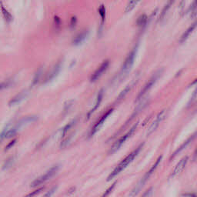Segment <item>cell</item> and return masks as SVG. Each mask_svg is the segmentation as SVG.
<instances>
[{"instance_id":"cell-1","label":"cell","mask_w":197,"mask_h":197,"mask_svg":"<svg viewBox=\"0 0 197 197\" xmlns=\"http://www.w3.org/2000/svg\"><path fill=\"white\" fill-rule=\"evenodd\" d=\"M143 146H144V143L140 144V145L139 146L137 147L135 150H134L133 151H132V153H129V154L128 155L127 157H125V159H123V160H122V161L119 163V165H118V166L115 168L114 170H112V173L109 174V176H108V178H107V181L112 180L113 178L116 177V176H118V175H119L121 172L123 171L125 168L127 167L128 165L130 164V163H132L134 160H135V157L138 156V154L139 153V152L141 151V150L142 149Z\"/></svg>"},{"instance_id":"cell-2","label":"cell","mask_w":197,"mask_h":197,"mask_svg":"<svg viewBox=\"0 0 197 197\" xmlns=\"http://www.w3.org/2000/svg\"><path fill=\"white\" fill-rule=\"evenodd\" d=\"M162 159H163V156H160V157H159V158L157 159V161L155 162L154 164H153V166H151V168H150V170H149V171H147L146 173V174L144 175L142 178H141V179L139 181L138 183L135 185V187L132 189L131 192L129 193V196L134 197V196H135V195H136L139 192V191L142 189V188L143 187L146 182L149 180V179H150V176L153 174V173L155 172V170H157V168L158 167V166L160 165Z\"/></svg>"},{"instance_id":"cell-3","label":"cell","mask_w":197,"mask_h":197,"mask_svg":"<svg viewBox=\"0 0 197 197\" xmlns=\"http://www.w3.org/2000/svg\"><path fill=\"white\" fill-rule=\"evenodd\" d=\"M59 165L56 164L55 165V166H52V167H51L46 173H44V174L42 175L41 176L38 177L37 179H36L33 182H32L31 187L33 188L37 187V186L43 184V183L46 182V181L50 179L52 176H55V175L56 174V173L59 171Z\"/></svg>"},{"instance_id":"cell-4","label":"cell","mask_w":197,"mask_h":197,"mask_svg":"<svg viewBox=\"0 0 197 197\" xmlns=\"http://www.w3.org/2000/svg\"><path fill=\"white\" fill-rule=\"evenodd\" d=\"M137 125H138V122H136V123H135V125H134L133 126H132V127L125 134V135L121 136L120 138L116 141V142H114V144H113L112 146L111 147L110 151H109V154H112V153H116V151H118V150L120 149V147L125 143V141H126V140H127L128 139H129V137L134 133V132H135V129H136L137 128Z\"/></svg>"},{"instance_id":"cell-5","label":"cell","mask_w":197,"mask_h":197,"mask_svg":"<svg viewBox=\"0 0 197 197\" xmlns=\"http://www.w3.org/2000/svg\"><path fill=\"white\" fill-rule=\"evenodd\" d=\"M162 73H163V69L158 70L157 72H155V74L153 76H152V78L150 79V81H149L148 83L146 84V86H144V88L142 89V91L140 92L139 95V96L137 97V100H136L137 101L139 100H141V99H142V98L144 96V95H146L149 91H150V89L153 86V85H154L155 83H157V79H158L161 76Z\"/></svg>"},{"instance_id":"cell-6","label":"cell","mask_w":197,"mask_h":197,"mask_svg":"<svg viewBox=\"0 0 197 197\" xmlns=\"http://www.w3.org/2000/svg\"><path fill=\"white\" fill-rule=\"evenodd\" d=\"M137 52V46L131 51L130 53L129 54V55L127 56L126 59H125V62H124L122 68V74H126L129 70L132 68V65L134 63V61L135 59V55H136Z\"/></svg>"},{"instance_id":"cell-7","label":"cell","mask_w":197,"mask_h":197,"mask_svg":"<svg viewBox=\"0 0 197 197\" xmlns=\"http://www.w3.org/2000/svg\"><path fill=\"white\" fill-rule=\"evenodd\" d=\"M166 110L161 111V112H160V113L157 115L156 119L153 121V123L151 124V125L150 126V128L148 129V130H147V132H146L147 135H151V134L153 133L154 131H156V129L158 128V126L160 125V124L161 123V122H163V119H165V117H166Z\"/></svg>"},{"instance_id":"cell-8","label":"cell","mask_w":197,"mask_h":197,"mask_svg":"<svg viewBox=\"0 0 197 197\" xmlns=\"http://www.w3.org/2000/svg\"><path fill=\"white\" fill-rule=\"evenodd\" d=\"M109 65V62L108 60H106L104 62H103L102 65H100V66L95 71L94 73L91 76V77H90V81H91L92 83H94L96 80L99 79L102 76V75L107 70Z\"/></svg>"},{"instance_id":"cell-9","label":"cell","mask_w":197,"mask_h":197,"mask_svg":"<svg viewBox=\"0 0 197 197\" xmlns=\"http://www.w3.org/2000/svg\"><path fill=\"white\" fill-rule=\"evenodd\" d=\"M112 111H113V109H109V110H108L107 112H106V113H105V114L103 115V116H102L101 119H100V120L98 121L97 123H96V125H94V127H93V129H92L91 132H90V137L93 136V135H94L95 134H96V132H98V131L100 130V128H101L102 126H103V123L105 122V121L106 120V119L108 118V116H109V115H110L111 113H112Z\"/></svg>"},{"instance_id":"cell-10","label":"cell","mask_w":197,"mask_h":197,"mask_svg":"<svg viewBox=\"0 0 197 197\" xmlns=\"http://www.w3.org/2000/svg\"><path fill=\"white\" fill-rule=\"evenodd\" d=\"M188 160H189V157H188L187 156H186V157H184L182 159H181L180 161H179V163L176 164V166H175L174 170L172 172L171 176H170L173 178L177 176V175H179V173H182V171L184 170V168L186 167V164H187Z\"/></svg>"},{"instance_id":"cell-11","label":"cell","mask_w":197,"mask_h":197,"mask_svg":"<svg viewBox=\"0 0 197 197\" xmlns=\"http://www.w3.org/2000/svg\"><path fill=\"white\" fill-rule=\"evenodd\" d=\"M27 96H28V92L26 91V90H24V91L21 92V93L17 94L16 96H14V97L10 100L9 103V106H15V105L19 104V103H21V102L23 101V100H24L25 98H26Z\"/></svg>"},{"instance_id":"cell-12","label":"cell","mask_w":197,"mask_h":197,"mask_svg":"<svg viewBox=\"0 0 197 197\" xmlns=\"http://www.w3.org/2000/svg\"><path fill=\"white\" fill-rule=\"evenodd\" d=\"M38 119V117L36 116H26V117L23 118L22 119H20L18 122V123L15 125L16 127L18 129H19L20 128L24 126V125H27L29 123H31V122H36Z\"/></svg>"},{"instance_id":"cell-13","label":"cell","mask_w":197,"mask_h":197,"mask_svg":"<svg viewBox=\"0 0 197 197\" xmlns=\"http://www.w3.org/2000/svg\"><path fill=\"white\" fill-rule=\"evenodd\" d=\"M89 36V31L88 30H86V31L82 32L81 33H79V35H77L75 37V39H73V45L75 46H79V45L82 44V43L85 41V39H86L87 36Z\"/></svg>"},{"instance_id":"cell-14","label":"cell","mask_w":197,"mask_h":197,"mask_svg":"<svg viewBox=\"0 0 197 197\" xmlns=\"http://www.w3.org/2000/svg\"><path fill=\"white\" fill-rule=\"evenodd\" d=\"M103 90H101L100 91V93H99V94H98L96 105H95V106L93 107V109H92L91 110H90V112H89L88 115H87V119H90V116H91V115L93 114V112H94L95 111H96V109H97L98 108H99V106H100V103H101L102 100H103Z\"/></svg>"},{"instance_id":"cell-15","label":"cell","mask_w":197,"mask_h":197,"mask_svg":"<svg viewBox=\"0 0 197 197\" xmlns=\"http://www.w3.org/2000/svg\"><path fill=\"white\" fill-rule=\"evenodd\" d=\"M195 23H193L192 26H189V27L188 28V30H186L183 34H182V37H181L180 39V43H183V42H185V41L187 39V38L189 37V35L191 34V33L195 30Z\"/></svg>"},{"instance_id":"cell-16","label":"cell","mask_w":197,"mask_h":197,"mask_svg":"<svg viewBox=\"0 0 197 197\" xmlns=\"http://www.w3.org/2000/svg\"><path fill=\"white\" fill-rule=\"evenodd\" d=\"M174 2H175V0H168L167 3H166V5H165V7L163 8V11H162V12H161V15H160V20L163 19L166 16V13L168 12L169 9H170V7L172 6V5L174 3Z\"/></svg>"},{"instance_id":"cell-17","label":"cell","mask_w":197,"mask_h":197,"mask_svg":"<svg viewBox=\"0 0 197 197\" xmlns=\"http://www.w3.org/2000/svg\"><path fill=\"white\" fill-rule=\"evenodd\" d=\"M0 6H1V10H2V15H3V17L5 19V21H6L7 23L12 22V16L11 15V13L7 11L6 9L3 6V5H2V3H0Z\"/></svg>"},{"instance_id":"cell-18","label":"cell","mask_w":197,"mask_h":197,"mask_svg":"<svg viewBox=\"0 0 197 197\" xmlns=\"http://www.w3.org/2000/svg\"><path fill=\"white\" fill-rule=\"evenodd\" d=\"M15 161H16V158L14 156H12V157H10L9 158L7 159V160H5V163H4L3 166H2V170H9V169H10V168L12 166V165L14 164Z\"/></svg>"},{"instance_id":"cell-19","label":"cell","mask_w":197,"mask_h":197,"mask_svg":"<svg viewBox=\"0 0 197 197\" xmlns=\"http://www.w3.org/2000/svg\"><path fill=\"white\" fill-rule=\"evenodd\" d=\"M193 138H194V135H193V136H192V137H190V138H189V139H187V140H186V142H184V143L182 144V146H180V147H179V149H178V150H176V152H175V153H173V155H172L171 158H173V157H175V156H176V155H177V154H178V153H180V152H181V151H182V150H183V149H184V148H186V146H187V145H188V144H189V142H191V141H192V139H193Z\"/></svg>"},{"instance_id":"cell-20","label":"cell","mask_w":197,"mask_h":197,"mask_svg":"<svg viewBox=\"0 0 197 197\" xmlns=\"http://www.w3.org/2000/svg\"><path fill=\"white\" fill-rule=\"evenodd\" d=\"M132 86H133V84H132V85L128 86L126 87V88H125V90H123V91H122V93H121L119 95V96H118V98H117V100H118V101H119V100H122V99H124V98L125 97V96H126V94H127V93H129V92L131 90V89H132Z\"/></svg>"},{"instance_id":"cell-21","label":"cell","mask_w":197,"mask_h":197,"mask_svg":"<svg viewBox=\"0 0 197 197\" xmlns=\"http://www.w3.org/2000/svg\"><path fill=\"white\" fill-rule=\"evenodd\" d=\"M139 0H130L128 3L126 9H125V12H129L132 11L134 9V7L137 5Z\"/></svg>"},{"instance_id":"cell-22","label":"cell","mask_w":197,"mask_h":197,"mask_svg":"<svg viewBox=\"0 0 197 197\" xmlns=\"http://www.w3.org/2000/svg\"><path fill=\"white\" fill-rule=\"evenodd\" d=\"M147 16L145 15V14H143V15H141L138 18V19H137V25H138V26H143L147 22Z\"/></svg>"},{"instance_id":"cell-23","label":"cell","mask_w":197,"mask_h":197,"mask_svg":"<svg viewBox=\"0 0 197 197\" xmlns=\"http://www.w3.org/2000/svg\"><path fill=\"white\" fill-rule=\"evenodd\" d=\"M12 85V81L11 79L5 80V81L0 83V91H2V90L9 88V87L11 86Z\"/></svg>"},{"instance_id":"cell-24","label":"cell","mask_w":197,"mask_h":197,"mask_svg":"<svg viewBox=\"0 0 197 197\" xmlns=\"http://www.w3.org/2000/svg\"><path fill=\"white\" fill-rule=\"evenodd\" d=\"M59 70H60V64H57V65H55V68H54L53 71H52V72L51 73V75L49 76L47 80H51L52 79H53L54 77L56 76H57V74L59 73Z\"/></svg>"},{"instance_id":"cell-25","label":"cell","mask_w":197,"mask_h":197,"mask_svg":"<svg viewBox=\"0 0 197 197\" xmlns=\"http://www.w3.org/2000/svg\"><path fill=\"white\" fill-rule=\"evenodd\" d=\"M74 123H75V121H74V120L72 121V122H70L69 123L67 124V125H65V127H64L63 129H62V138L65 136V135L67 134L68 131L69 130L70 128L72 127V125H73Z\"/></svg>"},{"instance_id":"cell-26","label":"cell","mask_w":197,"mask_h":197,"mask_svg":"<svg viewBox=\"0 0 197 197\" xmlns=\"http://www.w3.org/2000/svg\"><path fill=\"white\" fill-rule=\"evenodd\" d=\"M99 13H100V16H101L102 25H103L105 21V18H106V9H105V6L103 5H102L99 8Z\"/></svg>"},{"instance_id":"cell-27","label":"cell","mask_w":197,"mask_h":197,"mask_svg":"<svg viewBox=\"0 0 197 197\" xmlns=\"http://www.w3.org/2000/svg\"><path fill=\"white\" fill-rule=\"evenodd\" d=\"M116 183H117V182H115L114 183H113V184L112 185V186H110V187H109V189H107V190L106 191V192H104V193L103 194V195H102L101 197H107L108 195H109V194L111 193V192H112V190H113V189H114V188L116 187Z\"/></svg>"},{"instance_id":"cell-28","label":"cell","mask_w":197,"mask_h":197,"mask_svg":"<svg viewBox=\"0 0 197 197\" xmlns=\"http://www.w3.org/2000/svg\"><path fill=\"white\" fill-rule=\"evenodd\" d=\"M9 129V125H6L5 128L3 129V130L0 132V143L3 141L4 139H5V135H6V132L8 131V129Z\"/></svg>"},{"instance_id":"cell-29","label":"cell","mask_w":197,"mask_h":197,"mask_svg":"<svg viewBox=\"0 0 197 197\" xmlns=\"http://www.w3.org/2000/svg\"><path fill=\"white\" fill-rule=\"evenodd\" d=\"M43 189H44V188H43V187L39 188V189H36V190L33 191V192H30V193H29V194H28V195H26V196H24V197H34L35 195H38V194H39V192H41V191L43 190Z\"/></svg>"},{"instance_id":"cell-30","label":"cell","mask_w":197,"mask_h":197,"mask_svg":"<svg viewBox=\"0 0 197 197\" xmlns=\"http://www.w3.org/2000/svg\"><path fill=\"white\" fill-rule=\"evenodd\" d=\"M41 76H42V69H39V70H38V72H36V76H35L34 79H33V85H36V83L39 82Z\"/></svg>"},{"instance_id":"cell-31","label":"cell","mask_w":197,"mask_h":197,"mask_svg":"<svg viewBox=\"0 0 197 197\" xmlns=\"http://www.w3.org/2000/svg\"><path fill=\"white\" fill-rule=\"evenodd\" d=\"M153 188L150 187L147 190L145 191L142 195L141 197H152L153 196Z\"/></svg>"},{"instance_id":"cell-32","label":"cell","mask_w":197,"mask_h":197,"mask_svg":"<svg viewBox=\"0 0 197 197\" xmlns=\"http://www.w3.org/2000/svg\"><path fill=\"white\" fill-rule=\"evenodd\" d=\"M56 189H57V186H54V187H52V189H49V190L48 191V192H46L43 197H51L52 195H53L54 192L56 191Z\"/></svg>"},{"instance_id":"cell-33","label":"cell","mask_w":197,"mask_h":197,"mask_svg":"<svg viewBox=\"0 0 197 197\" xmlns=\"http://www.w3.org/2000/svg\"><path fill=\"white\" fill-rule=\"evenodd\" d=\"M16 142H17L16 139H14L13 140H12L11 142H9V143L8 145H7L6 146H5V151H8L9 150H10V149H11L12 147L13 146H14L16 143Z\"/></svg>"},{"instance_id":"cell-34","label":"cell","mask_w":197,"mask_h":197,"mask_svg":"<svg viewBox=\"0 0 197 197\" xmlns=\"http://www.w3.org/2000/svg\"><path fill=\"white\" fill-rule=\"evenodd\" d=\"M76 23V17H72V19H71V26L72 27L75 26Z\"/></svg>"}]
</instances>
